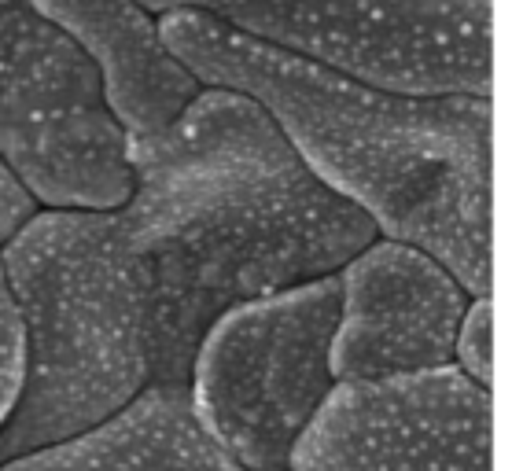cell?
<instances>
[{
	"instance_id": "cell-1",
	"label": "cell",
	"mask_w": 512,
	"mask_h": 471,
	"mask_svg": "<svg viewBox=\"0 0 512 471\" xmlns=\"http://www.w3.org/2000/svg\"><path fill=\"white\" fill-rule=\"evenodd\" d=\"M126 155L133 192L115 214L144 299L148 387H188L222 313L339 273L376 240L240 92L203 85L166 129L129 137Z\"/></svg>"
},
{
	"instance_id": "cell-2",
	"label": "cell",
	"mask_w": 512,
	"mask_h": 471,
	"mask_svg": "<svg viewBox=\"0 0 512 471\" xmlns=\"http://www.w3.org/2000/svg\"><path fill=\"white\" fill-rule=\"evenodd\" d=\"M170 56L207 89L255 100L314 177L387 240L431 254L472 299L494 291V104L409 96L258 45L196 12L159 19Z\"/></svg>"
},
{
	"instance_id": "cell-3",
	"label": "cell",
	"mask_w": 512,
	"mask_h": 471,
	"mask_svg": "<svg viewBox=\"0 0 512 471\" xmlns=\"http://www.w3.org/2000/svg\"><path fill=\"white\" fill-rule=\"evenodd\" d=\"M23 321V391L0 464L104 424L152 383L144 299L115 210L34 214L0 254Z\"/></svg>"
},
{
	"instance_id": "cell-4",
	"label": "cell",
	"mask_w": 512,
	"mask_h": 471,
	"mask_svg": "<svg viewBox=\"0 0 512 471\" xmlns=\"http://www.w3.org/2000/svg\"><path fill=\"white\" fill-rule=\"evenodd\" d=\"M196 12L258 45L409 96L494 92L490 0H140Z\"/></svg>"
},
{
	"instance_id": "cell-5",
	"label": "cell",
	"mask_w": 512,
	"mask_h": 471,
	"mask_svg": "<svg viewBox=\"0 0 512 471\" xmlns=\"http://www.w3.org/2000/svg\"><path fill=\"white\" fill-rule=\"evenodd\" d=\"M339 276H317L233 306L210 324L188 368L199 427L244 471H288L291 449L332 380Z\"/></svg>"
},
{
	"instance_id": "cell-6",
	"label": "cell",
	"mask_w": 512,
	"mask_h": 471,
	"mask_svg": "<svg viewBox=\"0 0 512 471\" xmlns=\"http://www.w3.org/2000/svg\"><path fill=\"white\" fill-rule=\"evenodd\" d=\"M129 137L100 70L19 0L0 8V159L52 210H118L133 192Z\"/></svg>"
},
{
	"instance_id": "cell-7",
	"label": "cell",
	"mask_w": 512,
	"mask_h": 471,
	"mask_svg": "<svg viewBox=\"0 0 512 471\" xmlns=\"http://www.w3.org/2000/svg\"><path fill=\"white\" fill-rule=\"evenodd\" d=\"M288 471H494V394L457 365L336 383Z\"/></svg>"
},
{
	"instance_id": "cell-8",
	"label": "cell",
	"mask_w": 512,
	"mask_h": 471,
	"mask_svg": "<svg viewBox=\"0 0 512 471\" xmlns=\"http://www.w3.org/2000/svg\"><path fill=\"white\" fill-rule=\"evenodd\" d=\"M332 380L376 383L454 365L468 291L431 254L373 240L339 269Z\"/></svg>"
},
{
	"instance_id": "cell-9",
	"label": "cell",
	"mask_w": 512,
	"mask_h": 471,
	"mask_svg": "<svg viewBox=\"0 0 512 471\" xmlns=\"http://www.w3.org/2000/svg\"><path fill=\"white\" fill-rule=\"evenodd\" d=\"M26 4L93 59L104 81L107 104L122 122L126 137H152L166 129L203 89L170 56L159 23L140 0H26Z\"/></svg>"
},
{
	"instance_id": "cell-10",
	"label": "cell",
	"mask_w": 512,
	"mask_h": 471,
	"mask_svg": "<svg viewBox=\"0 0 512 471\" xmlns=\"http://www.w3.org/2000/svg\"><path fill=\"white\" fill-rule=\"evenodd\" d=\"M0 471H244L199 427L188 387L144 391L82 435L4 460Z\"/></svg>"
},
{
	"instance_id": "cell-11",
	"label": "cell",
	"mask_w": 512,
	"mask_h": 471,
	"mask_svg": "<svg viewBox=\"0 0 512 471\" xmlns=\"http://www.w3.org/2000/svg\"><path fill=\"white\" fill-rule=\"evenodd\" d=\"M454 361L468 380L483 391H494V302L472 299L457 324Z\"/></svg>"
},
{
	"instance_id": "cell-12",
	"label": "cell",
	"mask_w": 512,
	"mask_h": 471,
	"mask_svg": "<svg viewBox=\"0 0 512 471\" xmlns=\"http://www.w3.org/2000/svg\"><path fill=\"white\" fill-rule=\"evenodd\" d=\"M23 361V321H19V306H15L4 265H0V424L8 420L15 398L23 391Z\"/></svg>"
},
{
	"instance_id": "cell-13",
	"label": "cell",
	"mask_w": 512,
	"mask_h": 471,
	"mask_svg": "<svg viewBox=\"0 0 512 471\" xmlns=\"http://www.w3.org/2000/svg\"><path fill=\"white\" fill-rule=\"evenodd\" d=\"M37 214V199L26 192V184L8 170V162L0 159V247L23 229L26 221Z\"/></svg>"
}]
</instances>
